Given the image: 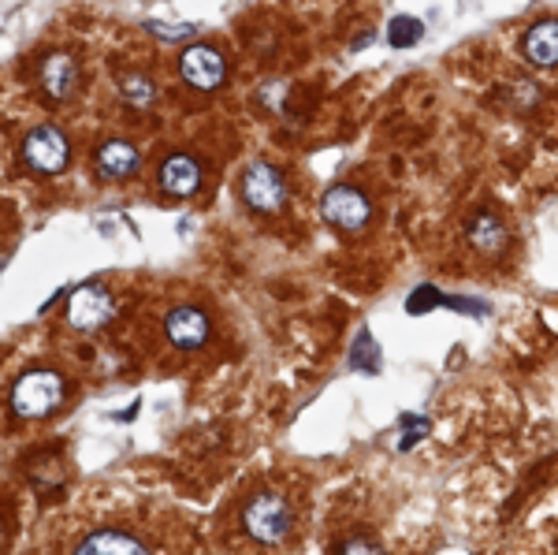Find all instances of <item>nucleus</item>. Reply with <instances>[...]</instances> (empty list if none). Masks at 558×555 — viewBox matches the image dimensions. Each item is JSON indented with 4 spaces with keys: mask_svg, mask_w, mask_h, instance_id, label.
Segmentation results:
<instances>
[{
    "mask_svg": "<svg viewBox=\"0 0 558 555\" xmlns=\"http://www.w3.org/2000/svg\"><path fill=\"white\" fill-rule=\"evenodd\" d=\"M64 396H68V381L60 377L57 370H31L15 381L12 410L20 418H26V422H34V418L52 414V410L64 402Z\"/></svg>",
    "mask_w": 558,
    "mask_h": 555,
    "instance_id": "f257e3e1",
    "label": "nucleus"
},
{
    "mask_svg": "<svg viewBox=\"0 0 558 555\" xmlns=\"http://www.w3.org/2000/svg\"><path fill=\"white\" fill-rule=\"evenodd\" d=\"M291 526H294V511L276 492H257V496L242 507V530L254 536L257 544H279L291 533Z\"/></svg>",
    "mask_w": 558,
    "mask_h": 555,
    "instance_id": "f03ea898",
    "label": "nucleus"
},
{
    "mask_svg": "<svg viewBox=\"0 0 558 555\" xmlns=\"http://www.w3.org/2000/svg\"><path fill=\"white\" fill-rule=\"evenodd\" d=\"M23 160L31 172L38 176H60L71 160V146L64 138V131L45 123V128H34L31 134L23 138Z\"/></svg>",
    "mask_w": 558,
    "mask_h": 555,
    "instance_id": "7ed1b4c3",
    "label": "nucleus"
},
{
    "mask_svg": "<svg viewBox=\"0 0 558 555\" xmlns=\"http://www.w3.org/2000/svg\"><path fill=\"white\" fill-rule=\"evenodd\" d=\"M320 217L339 231H362L368 220H373V205L357 186H347V183H336L324 191L320 198Z\"/></svg>",
    "mask_w": 558,
    "mask_h": 555,
    "instance_id": "20e7f679",
    "label": "nucleus"
},
{
    "mask_svg": "<svg viewBox=\"0 0 558 555\" xmlns=\"http://www.w3.org/2000/svg\"><path fill=\"white\" fill-rule=\"evenodd\" d=\"M242 202H246L254 213H276V209H283L287 183H283V176H279V168L276 165H265V160L250 165L246 176H242Z\"/></svg>",
    "mask_w": 558,
    "mask_h": 555,
    "instance_id": "39448f33",
    "label": "nucleus"
},
{
    "mask_svg": "<svg viewBox=\"0 0 558 555\" xmlns=\"http://www.w3.org/2000/svg\"><path fill=\"white\" fill-rule=\"evenodd\" d=\"M112 313H116V302L101 283H83V288H75L68 299V321L78 333H97V328L112 321Z\"/></svg>",
    "mask_w": 558,
    "mask_h": 555,
    "instance_id": "423d86ee",
    "label": "nucleus"
},
{
    "mask_svg": "<svg viewBox=\"0 0 558 555\" xmlns=\"http://www.w3.org/2000/svg\"><path fill=\"white\" fill-rule=\"evenodd\" d=\"M179 75L194 89H216L223 83V75H228V60L213 45H191L183 52V60H179Z\"/></svg>",
    "mask_w": 558,
    "mask_h": 555,
    "instance_id": "0eeeda50",
    "label": "nucleus"
},
{
    "mask_svg": "<svg viewBox=\"0 0 558 555\" xmlns=\"http://www.w3.org/2000/svg\"><path fill=\"white\" fill-rule=\"evenodd\" d=\"M94 168L105 183H123V179H131L142 168V154H138V146L128 138H108L105 146L97 149Z\"/></svg>",
    "mask_w": 558,
    "mask_h": 555,
    "instance_id": "6e6552de",
    "label": "nucleus"
},
{
    "mask_svg": "<svg viewBox=\"0 0 558 555\" xmlns=\"http://www.w3.org/2000/svg\"><path fill=\"white\" fill-rule=\"evenodd\" d=\"M38 83H41V94L49 101H68L71 94L78 89V64L71 52H49L38 68Z\"/></svg>",
    "mask_w": 558,
    "mask_h": 555,
    "instance_id": "1a4fd4ad",
    "label": "nucleus"
},
{
    "mask_svg": "<svg viewBox=\"0 0 558 555\" xmlns=\"http://www.w3.org/2000/svg\"><path fill=\"white\" fill-rule=\"evenodd\" d=\"M165 336L179 351H197V347H205V339H209V317L197 306H179L168 313Z\"/></svg>",
    "mask_w": 558,
    "mask_h": 555,
    "instance_id": "9d476101",
    "label": "nucleus"
},
{
    "mask_svg": "<svg viewBox=\"0 0 558 555\" xmlns=\"http://www.w3.org/2000/svg\"><path fill=\"white\" fill-rule=\"evenodd\" d=\"M202 186V165L191 154H172L160 165V191L168 198H194Z\"/></svg>",
    "mask_w": 558,
    "mask_h": 555,
    "instance_id": "9b49d317",
    "label": "nucleus"
},
{
    "mask_svg": "<svg viewBox=\"0 0 558 555\" xmlns=\"http://www.w3.org/2000/svg\"><path fill=\"white\" fill-rule=\"evenodd\" d=\"M465 236H470V246L476 250V254H484V257L502 254V250H507V243H510V236H507V228H502V220L495 217V213H488V209H481L470 224H465Z\"/></svg>",
    "mask_w": 558,
    "mask_h": 555,
    "instance_id": "f8f14e48",
    "label": "nucleus"
},
{
    "mask_svg": "<svg viewBox=\"0 0 558 555\" xmlns=\"http://www.w3.org/2000/svg\"><path fill=\"white\" fill-rule=\"evenodd\" d=\"M521 52L529 64L536 68H555L558 64V20H539L529 26V34L521 38Z\"/></svg>",
    "mask_w": 558,
    "mask_h": 555,
    "instance_id": "ddd939ff",
    "label": "nucleus"
},
{
    "mask_svg": "<svg viewBox=\"0 0 558 555\" xmlns=\"http://www.w3.org/2000/svg\"><path fill=\"white\" fill-rule=\"evenodd\" d=\"M78 555H134V552H149V544L142 536L131 533H116V530H97L86 541L75 544Z\"/></svg>",
    "mask_w": 558,
    "mask_h": 555,
    "instance_id": "4468645a",
    "label": "nucleus"
},
{
    "mask_svg": "<svg viewBox=\"0 0 558 555\" xmlns=\"http://www.w3.org/2000/svg\"><path fill=\"white\" fill-rule=\"evenodd\" d=\"M120 97L131 105V109H149L157 101V86H153L149 75H138V71H128L120 79Z\"/></svg>",
    "mask_w": 558,
    "mask_h": 555,
    "instance_id": "2eb2a0df",
    "label": "nucleus"
},
{
    "mask_svg": "<svg viewBox=\"0 0 558 555\" xmlns=\"http://www.w3.org/2000/svg\"><path fill=\"white\" fill-rule=\"evenodd\" d=\"M421 34H425V26H421V20H413V15H399V20H391V26H387V41L395 49H410L413 41H421Z\"/></svg>",
    "mask_w": 558,
    "mask_h": 555,
    "instance_id": "dca6fc26",
    "label": "nucleus"
},
{
    "mask_svg": "<svg viewBox=\"0 0 558 555\" xmlns=\"http://www.w3.org/2000/svg\"><path fill=\"white\" fill-rule=\"evenodd\" d=\"M350 370H362V373L380 370V347L373 343L368 333H357V347L350 351Z\"/></svg>",
    "mask_w": 558,
    "mask_h": 555,
    "instance_id": "f3484780",
    "label": "nucleus"
},
{
    "mask_svg": "<svg viewBox=\"0 0 558 555\" xmlns=\"http://www.w3.org/2000/svg\"><path fill=\"white\" fill-rule=\"evenodd\" d=\"M31 485L41 488V492H52L64 485V467L57 459H45V462H34L31 467Z\"/></svg>",
    "mask_w": 558,
    "mask_h": 555,
    "instance_id": "a211bd4d",
    "label": "nucleus"
},
{
    "mask_svg": "<svg viewBox=\"0 0 558 555\" xmlns=\"http://www.w3.org/2000/svg\"><path fill=\"white\" fill-rule=\"evenodd\" d=\"M146 26H149L153 34H157V38H165V41H183V38H191V34H194V26H191V23H183V26H168V23L149 20Z\"/></svg>",
    "mask_w": 558,
    "mask_h": 555,
    "instance_id": "6ab92c4d",
    "label": "nucleus"
},
{
    "mask_svg": "<svg viewBox=\"0 0 558 555\" xmlns=\"http://www.w3.org/2000/svg\"><path fill=\"white\" fill-rule=\"evenodd\" d=\"M432 306H439V294L432 291V288H417V294L407 302V310L410 313H425V310H432Z\"/></svg>",
    "mask_w": 558,
    "mask_h": 555,
    "instance_id": "aec40b11",
    "label": "nucleus"
},
{
    "mask_svg": "<svg viewBox=\"0 0 558 555\" xmlns=\"http://www.w3.org/2000/svg\"><path fill=\"white\" fill-rule=\"evenodd\" d=\"M336 552H380V541H365V536H347L336 544Z\"/></svg>",
    "mask_w": 558,
    "mask_h": 555,
    "instance_id": "412c9836",
    "label": "nucleus"
},
{
    "mask_svg": "<svg viewBox=\"0 0 558 555\" xmlns=\"http://www.w3.org/2000/svg\"><path fill=\"white\" fill-rule=\"evenodd\" d=\"M4 265H8V254H4V250H0V273H4Z\"/></svg>",
    "mask_w": 558,
    "mask_h": 555,
    "instance_id": "4be33fe9",
    "label": "nucleus"
},
{
    "mask_svg": "<svg viewBox=\"0 0 558 555\" xmlns=\"http://www.w3.org/2000/svg\"><path fill=\"white\" fill-rule=\"evenodd\" d=\"M0 548H4V526H0Z\"/></svg>",
    "mask_w": 558,
    "mask_h": 555,
    "instance_id": "5701e85b",
    "label": "nucleus"
}]
</instances>
